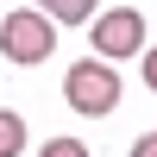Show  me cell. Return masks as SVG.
<instances>
[{
	"mask_svg": "<svg viewBox=\"0 0 157 157\" xmlns=\"http://www.w3.org/2000/svg\"><path fill=\"white\" fill-rule=\"evenodd\" d=\"M50 50H57V19H50L44 6H19L0 19V57L19 63V69H32V63H44Z\"/></svg>",
	"mask_w": 157,
	"mask_h": 157,
	"instance_id": "6da1fadb",
	"label": "cell"
},
{
	"mask_svg": "<svg viewBox=\"0 0 157 157\" xmlns=\"http://www.w3.org/2000/svg\"><path fill=\"white\" fill-rule=\"evenodd\" d=\"M63 101H69L75 113H88V120H107V113L120 107V75H113V63H107V57L69 63V75H63Z\"/></svg>",
	"mask_w": 157,
	"mask_h": 157,
	"instance_id": "7a4b0ae2",
	"label": "cell"
},
{
	"mask_svg": "<svg viewBox=\"0 0 157 157\" xmlns=\"http://www.w3.org/2000/svg\"><path fill=\"white\" fill-rule=\"evenodd\" d=\"M88 44H94V57H107V63L138 57V44H145V13H138V6H107V13H94Z\"/></svg>",
	"mask_w": 157,
	"mask_h": 157,
	"instance_id": "3957f363",
	"label": "cell"
},
{
	"mask_svg": "<svg viewBox=\"0 0 157 157\" xmlns=\"http://www.w3.org/2000/svg\"><path fill=\"white\" fill-rule=\"evenodd\" d=\"M38 6H44L57 25H82V19H94V13H101V0H38Z\"/></svg>",
	"mask_w": 157,
	"mask_h": 157,
	"instance_id": "277c9868",
	"label": "cell"
},
{
	"mask_svg": "<svg viewBox=\"0 0 157 157\" xmlns=\"http://www.w3.org/2000/svg\"><path fill=\"white\" fill-rule=\"evenodd\" d=\"M25 151V120L13 107H0V157H19Z\"/></svg>",
	"mask_w": 157,
	"mask_h": 157,
	"instance_id": "5b68a950",
	"label": "cell"
},
{
	"mask_svg": "<svg viewBox=\"0 0 157 157\" xmlns=\"http://www.w3.org/2000/svg\"><path fill=\"white\" fill-rule=\"evenodd\" d=\"M38 157H88V145H82V138H44Z\"/></svg>",
	"mask_w": 157,
	"mask_h": 157,
	"instance_id": "8992f818",
	"label": "cell"
},
{
	"mask_svg": "<svg viewBox=\"0 0 157 157\" xmlns=\"http://www.w3.org/2000/svg\"><path fill=\"white\" fill-rule=\"evenodd\" d=\"M145 88L157 94V44H145Z\"/></svg>",
	"mask_w": 157,
	"mask_h": 157,
	"instance_id": "52a82bcc",
	"label": "cell"
},
{
	"mask_svg": "<svg viewBox=\"0 0 157 157\" xmlns=\"http://www.w3.org/2000/svg\"><path fill=\"white\" fill-rule=\"evenodd\" d=\"M132 157H157V132H145V138H138V145H132Z\"/></svg>",
	"mask_w": 157,
	"mask_h": 157,
	"instance_id": "ba28073f",
	"label": "cell"
}]
</instances>
